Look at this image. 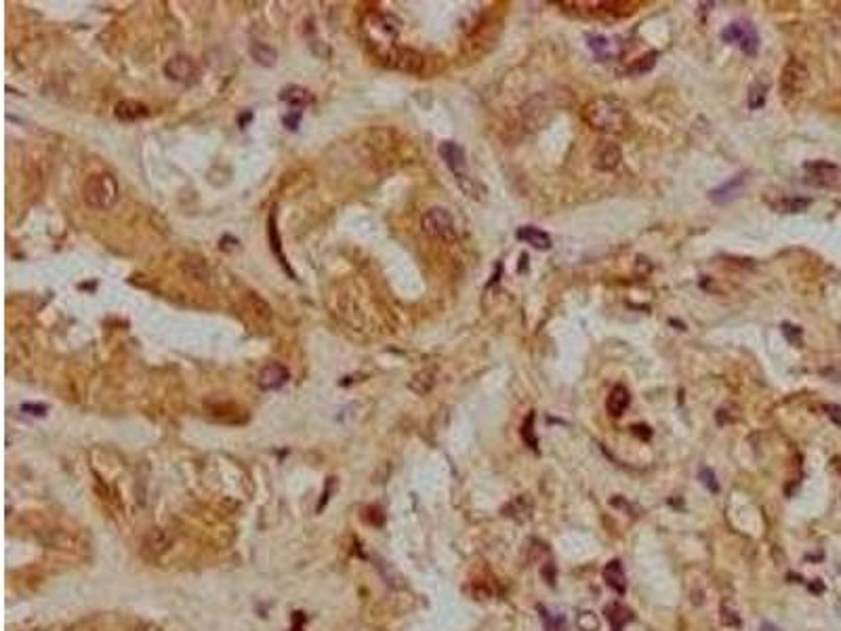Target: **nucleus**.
<instances>
[{"label":"nucleus","mask_w":841,"mask_h":631,"mask_svg":"<svg viewBox=\"0 0 841 631\" xmlns=\"http://www.w3.org/2000/svg\"><path fill=\"white\" fill-rule=\"evenodd\" d=\"M583 120L593 130L606 133V135H619V133H625L629 124V112L619 97L603 95L583 108Z\"/></svg>","instance_id":"1"},{"label":"nucleus","mask_w":841,"mask_h":631,"mask_svg":"<svg viewBox=\"0 0 841 631\" xmlns=\"http://www.w3.org/2000/svg\"><path fill=\"white\" fill-rule=\"evenodd\" d=\"M82 196L91 209L108 211L118 200V183L110 173H95L84 181Z\"/></svg>","instance_id":"2"},{"label":"nucleus","mask_w":841,"mask_h":631,"mask_svg":"<svg viewBox=\"0 0 841 631\" xmlns=\"http://www.w3.org/2000/svg\"><path fill=\"white\" fill-rule=\"evenodd\" d=\"M421 227H423L425 234L429 238H433V240L452 242L457 238L454 217L450 215L448 209H442V207H433V209L425 211V215L421 217Z\"/></svg>","instance_id":"3"},{"label":"nucleus","mask_w":841,"mask_h":631,"mask_svg":"<svg viewBox=\"0 0 841 631\" xmlns=\"http://www.w3.org/2000/svg\"><path fill=\"white\" fill-rule=\"evenodd\" d=\"M807 80H810V72H807L805 65L799 59L789 57L781 72V95L785 102H795L797 97H801L807 87Z\"/></svg>","instance_id":"4"},{"label":"nucleus","mask_w":841,"mask_h":631,"mask_svg":"<svg viewBox=\"0 0 841 631\" xmlns=\"http://www.w3.org/2000/svg\"><path fill=\"white\" fill-rule=\"evenodd\" d=\"M805 183L822 190H841V167L829 160H810L803 164Z\"/></svg>","instance_id":"5"},{"label":"nucleus","mask_w":841,"mask_h":631,"mask_svg":"<svg viewBox=\"0 0 841 631\" xmlns=\"http://www.w3.org/2000/svg\"><path fill=\"white\" fill-rule=\"evenodd\" d=\"M722 41L730 45H738L740 51L747 55H755L759 49L757 30L749 21H732L722 30Z\"/></svg>","instance_id":"6"},{"label":"nucleus","mask_w":841,"mask_h":631,"mask_svg":"<svg viewBox=\"0 0 841 631\" xmlns=\"http://www.w3.org/2000/svg\"><path fill=\"white\" fill-rule=\"evenodd\" d=\"M385 63H387V65H391V68L402 70V72L419 74V72L423 70V65H425V57H423L419 51H415V49H408V47H395V49L391 51V55L387 57V61H385Z\"/></svg>","instance_id":"7"},{"label":"nucleus","mask_w":841,"mask_h":631,"mask_svg":"<svg viewBox=\"0 0 841 631\" xmlns=\"http://www.w3.org/2000/svg\"><path fill=\"white\" fill-rule=\"evenodd\" d=\"M437 152H440L442 160L446 162V167L454 173V177H457L459 183H463L465 179H469V177H467L465 152H463V148H461L459 144H454V141H442L440 148H437Z\"/></svg>","instance_id":"8"},{"label":"nucleus","mask_w":841,"mask_h":631,"mask_svg":"<svg viewBox=\"0 0 841 631\" xmlns=\"http://www.w3.org/2000/svg\"><path fill=\"white\" fill-rule=\"evenodd\" d=\"M745 185H747V173H738V175H734L730 181H726V183H722L719 187L711 190V192H709V200L715 203V205L732 203V200H736V198L740 196V192H743Z\"/></svg>","instance_id":"9"},{"label":"nucleus","mask_w":841,"mask_h":631,"mask_svg":"<svg viewBox=\"0 0 841 631\" xmlns=\"http://www.w3.org/2000/svg\"><path fill=\"white\" fill-rule=\"evenodd\" d=\"M164 74L175 82H192L196 76V63L185 55H175L164 65Z\"/></svg>","instance_id":"10"},{"label":"nucleus","mask_w":841,"mask_h":631,"mask_svg":"<svg viewBox=\"0 0 841 631\" xmlns=\"http://www.w3.org/2000/svg\"><path fill=\"white\" fill-rule=\"evenodd\" d=\"M545 114H549V106H547V102H545L543 95L532 97L530 102H526V104L522 106V120H524V124H528L530 128L543 126V124L547 122V116H545Z\"/></svg>","instance_id":"11"},{"label":"nucleus","mask_w":841,"mask_h":631,"mask_svg":"<svg viewBox=\"0 0 841 631\" xmlns=\"http://www.w3.org/2000/svg\"><path fill=\"white\" fill-rule=\"evenodd\" d=\"M621 160H623L621 146L614 144V141H606V144L599 146L593 164H595L597 171H614L619 164H621Z\"/></svg>","instance_id":"12"},{"label":"nucleus","mask_w":841,"mask_h":631,"mask_svg":"<svg viewBox=\"0 0 841 631\" xmlns=\"http://www.w3.org/2000/svg\"><path fill=\"white\" fill-rule=\"evenodd\" d=\"M532 512H534V503L530 499V494H520V496H516L514 501H509L507 505L503 507V516H507V518H511L516 522L530 520Z\"/></svg>","instance_id":"13"},{"label":"nucleus","mask_w":841,"mask_h":631,"mask_svg":"<svg viewBox=\"0 0 841 631\" xmlns=\"http://www.w3.org/2000/svg\"><path fill=\"white\" fill-rule=\"evenodd\" d=\"M288 381V371L282 364H267V367L259 373V385L263 389H278Z\"/></svg>","instance_id":"14"},{"label":"nucleus","mask_w":841,"mask_h":631,"mask_svg":"<svg viewBox=\"0 0 841 631\" xmlns=\"http://www.w3.org/2000/svg\"><path fill=\"white\" fill-rule=\"evenodd\" d=\"M518 238H520L522 242H526V244L538 249V251H549V249H551V238H549V234H547V231H543V229L534 227V225H524V227H520V229H518Z\"/></svg>","instance_id":"15"},{"label":"nucleus","mask_w":841,"mask_h":631,"mask_svg":"<svg viewBox=\"0 0 841 631\" xmlns=\"http://www.w3.org/2000/svg\"><path fill=\"white\" fill-rule=\"evenodd\" d=\"M603 581L619 595H623L627 591V575H625V569H623V564L619 560L608 562V566L603 569Z\"/></svg>","instance_id":"16"},{"label":"nucleus","mask_w":841,"mask_h":631,"mask_svg":"<svg viewBox=\"0 0 841 631\" xmlns=\"http://www.w3.org/2000/svg\"><path fill=\"white\" fill-rule=\"evenodd\" d=\"M116 118L124 120V122H133V120H141L150 114L148 106H143L141 102H133V99H124V102H118L114 108Z\"/></svg>","instance_id":"17"},{"label":"nucleus","mask_w":841,"mask_h":631,"mask_svg":"<svg viewBox=\"0 0 841 631\" xmlns=\"http://www.w3.org/2000/svg\"><path fill=\"white\" fill-rule=\"evenodd\" d=\"M629 404H631L629 389L625 385H614L610 395H608V400H606V409H608V413L612 417H621L629 409Z\"/></svg>","instance_id":"18"},{"label":"nucleus","mask_w":841,"mask_h":631,"mask_svg":"<svg viewBox=\"0 0 841 631\" xmlns=\"http://www.w3.org/2000/svg\"><path fill=\"white\" fill-rule=\"evenodd\" d=\"M280 99H282V102H286L295 112L301 114L303 108H306V106L312 102V95H310L306 89H301V87H288V89L282 91Z\"/></svg>","instance_id":"19"},{"label":"nucleus","mask_w":841,"mask_h":631,"mask_svg":"<svg viewBox=\"0 0 841 631\" xmlns=\"http://www.w3.org/2000/svg\"><path fill=\"white\" fill-rule=\"evenodd\" d=\"M768 89H770V80L768 78H757L751 87H749V95H747V106L749 110H761L765 104V97H768Z\"/></svg>","instance_id":"20"},{"label":"nucleus","mask_w":841,"mask_h":631,"mask_svg":"<svg viewBox=\"0 0 841 631\" xmlns=\"http://www.w3.org/2000/svg\"><path fill=\"white\" fill-rule=\"evenodd\" d=\"M812 205L810 198H801V196H785L781 200L774 203V211L779 213H801L807 207Z\"/></svg>","instance_id":"21"},{"label":"nucleus","mask_w":841,"mask_h":631,"mask_svg":"<svg viewBox=\"0 0 841 631\" xmlns=\"http://www.w3.org/2000/svg\"><path fill=\"white\" fill-rule=\"evenodd\" d=\"M606 617H608V621H610V625H612V631H623V627L633 619L631 610L625 608L623 604H610V606H606Z\"/></svg>","instance_id":"22"},{"label":"nucleus","mask_w":841,"mask_h":631,"mask_svg":"<svg viewBox=\"0 0 841 631\" xmlns=\"http://www.w3.org/2000/svg\"><path fill=\"white\" fill-rule=\"evenodd\" d=\"M251 53H253L255 61L261 63V65H274L276 63V51L272 47L263 45V43H255L251 47Z\"/></svg>","instance_id":"23"},{"label":"nucleus","mask_w":841,"mask_h":631,"mask_svg":"<svg viewBox=\"0 0 841 631\" xmlns=\"http://www.w3.org/2000/svg\"><path fill=\"white\" fill-rule=\"evenodd\" d=\"M656 57H658V53H648V55H644V57L635 59V61L629 65V74H637V76H642V74L650 72V70L654 68V65H656Z\"/></svg>","instance_id":"24"},{"label":"nucleus","mask_w":841,"mask_h":631,"mask_svg":"<svg viewBox=\"0 0 841 631\" xmlns=\"http://www.w3.org/2000/svg\"><path fill=\"white\" fill-rule=\"evenodd\" d=\"M433 383H435V375H433V371H423V373L415 375V379L411 381V389L423 395V393H427V391L433 387Z\"/></svg>","instance_id":"25"},{"label":"nucleus","mask_w":841,"mask_h":631,"mask_svg":"<svg viewBox=\"0 0 841 631\" xmlns=\"http://www.w3.org/2000/svg\"><path fill=\"white\" fill-rule=\"evenodd\" d=\"M522 436H524L526 444L536 452V450H538V440H536V434H534V413H530L528 419L524 421V425H522Z\"/></svg>","instance_id":"26"},{"label":"nucleus","mask_w":841,"mask_h":631,"mask_svg":"<svg viewBox=\"0 0 841 631\" xmlns=\"http://www.w3.org/2000/svg\"><path fill=\"white\" fill-rule=\"evenodd\" d=\"M577 625L581 627V631H597L599 629V621L593 612H581V617L577 619Z\"/></svg>","instance_id":"27"},{"label":"nucleus","mask_w":841,"mask_h":631,"mask_svg":"<svg viewBox=\"0 0 841 631\" xmlns=\"http://www.w3.org/2000/svg\"><path fill=\"white\" fill-rule=\"evenodd\" d=\"M589 49H591L597 57H606V55H608L610 43L606 41L603 36H591V38H589Z\"/></svg>","instance_id":"28"},{"label":"nucleus","mask_w":841,"mask_h":631,"mask_svg":"<svg viewBox=\"0 0 841 631\" xmlns=\"http://www.w3.org/2000/svg\"><path fill=\"white\" fill-rule=\"evenodd\" d=\"M698 478H700V482L709 488L711 492H717L719 490V484H717V480H715V474L709 470V468H702L700 472H698Z\"/></svg>","instance_id":"29"},{"label":"nucleus","mask_w":841,"mask_h":631,"mask_svg":"<svg viewBox=\"0 0 841 631\" xmlns=\"http://www.w3.org/2000/svg\"><path fill=\"white\" fill-rule=\"evenodd\" d=\"M783 335L787 337L789 343L801 345V328H799V326H791L789 322H785V324H783Z\"/></svg>","instance_id":"30"},{"label":"nucleus","mask_w":841,"mask_h":631,"mask_svg":"<svg viewBox=\"0 0 841 631\" xmlns=\"http://www.w3.org/2000/svg\"><path fill=\"white\" fill-rule=\"evenodd\" d=\"M732 409L734 406H724V409H719L717 411V423L719 425H726V423H732V421H736L738 419V415H732Z\"/></svg>","instance_id":"31"},{"label":"nucleus","mask_w":841,"mask_h":631,"mask_svg":"<svg viewBox=\"0 0 841 631\" xmlns=\"http://www.w3.org/2000/svg\"><path fill=\"white\" fill-rule=\"evenodd\" d=\"M722 623L724 625H728V627H738L740 625V619L732 612V610H726V606L722 608Z\"/></svg>","instance_id":"32"},{"label":"nucleus","mask_w":841,"mask_h":631,"mask_svg":"<svg viewBox=\"0 0 841 631\" xmlns=\"http://www.w3.org/2000/svg\"><path fill=\"white\" fill-rule=\"evenodd\" d=\"M269 236H272V242H274V251H276V255L280 257V240H278V234H276L274 219H272V223H269ZM280 259H282V257H280ZM282 265H286V263L282 261Z\"/></svg>","instance_id":"33"},{"label":"nucleus","mask_w":841,"mask_h":631,"mask_svg":"<svg viewBox=\"0 0 841 631\" xmlns=\"http://www.w3.org/2000/svg\"><path fill=\"white\" fill-rule=\"evenodd\" d=\"M827 413H829V417L837 423V425H841V409L839 406H827Z\"/></svg>","instance_id":"34"},{"label":"nucleus","mask_w":841,"mask_h":631,"mask_svg":"<svg viewBox=\"0 0 841 631\" xmlns=\"http://www.w3.org/2000/svg\"><path fill=\"white\" fill-rule=\"evenodd\" d=\"M759 631H783V629L779 625H774V623H761Z\"/></svg>","instance_id":"35"},{"label":"nucleus","mask_w":841,"mask_h":631,"mask_svg":"<svg viewBox=\"0 0 841 631\" xmlns=\"http://www.w3.org/2000/svg\"><path fill=\"white\" fill-rule=\"evenodd\" d=\"M833 463H835V470H837V472L841 474V459H835Z\"/></svg>","instance_id":"36"}]
</instances>
